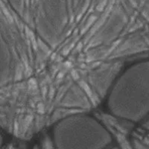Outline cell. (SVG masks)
Wrapping results in <instances>:
<instances>
[{
	"label": "cell",
	"mask_w": 149,
	"mask_h": 149,
	"mask_svg": "<svg viewBox=\"0 0 149 149\" xmlns=\"http://www.w3.org/2000/svg\"><path fill=\"white\" fill-rule=\"evenodd\" d=\"M107 107L121 119L139 122L149 116V61L130 66L113 80Z\"/></svg>",
	"instance_id": "cell-1"
},
{
	"label": "cell",
	"mask_w": 149,
	"mask_h": 149,
	"mask_svg": "<svg viewBox=\"0 0 149 149\" xmlns=\"http://www.w3.org/2000/svg\"><path fill=\"white\" fill-rule=\"evenodd\" d=\"M53 142L58 148H104L112 144L109 130L95 118L85 113H70L57 122Z\"/></svg>",
	"instance_id": "cell-2"
}]
</instances>
